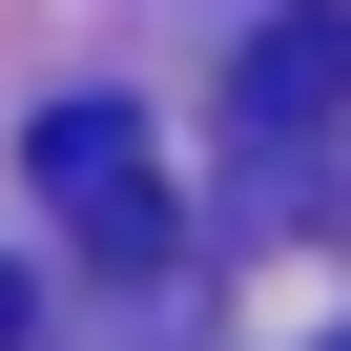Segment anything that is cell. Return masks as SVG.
I'll return each instance as SVG.
<instances>
[{"label": "cell", "instance_id": "cell-3", "mask_svg": "<svg viewBox=\"0 0 351 351\" xmlns=\"http://www.w3.org/2000/svg\"><path fill=\"white\" fill-rule=\"evenodd\" d=\"M0 351H21V269H0Z\"/></svg>", "mask_w": 351, "mask_h": 351}, {"label": "cell", "instance_id": "cell-1", "mask_svg": "<svg viewBox=\"0 0 351 351\" xmlns=\"http://www.w3.org/2000/svg\"><path fill=\"white\" fill-rule=\"evenodd\" d=\"M21 165H42V207H62L104 269H165V248H186V207H165V165H145V124H124V104H42V124H21Z\"/></svg>", "mask_w": 351, "mask_h": 351}, {"label": "cell", "instance_id": "cell-2", "mask_svg": "<svg viewBox=\"0 0 351 351\" xmlns=\"http://www.w3.org/2000/svg\"><path fill=\"white\" fill-rule=\"evenodd\" d=\"M351 124V0H269V42L228 62V145L248 165H310Z\"/></svg>", "mask_w": 351, "mask_h": 351}]
</instances>
